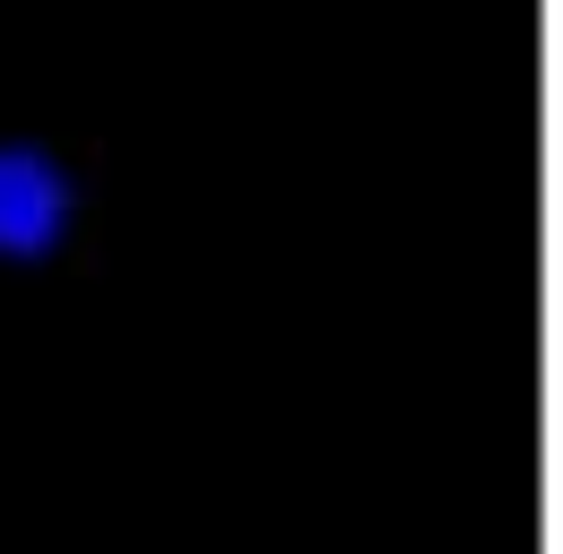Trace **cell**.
<instances>
[{
    "label": "cell",
    "instance_id": "obj_1",
    "mask_svg": "<svg viewBox=\"0 0 563 554\" xmlns=\"http://www.w3.org/2000/svg\"><path fill=\"white\" fill-rule=\"evenodd\" d=\"M113 156L87 131H0V269H70L104 243Z\"/></svg>",
    "mask_w": 563,
    "mask_h": 554
}]
</instances>
